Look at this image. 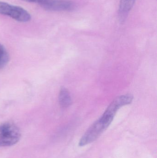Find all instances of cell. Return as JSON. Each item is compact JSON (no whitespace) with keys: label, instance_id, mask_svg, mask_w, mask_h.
Returning a JSON list of instances; mask_svg holds the SVG:
<instances>
[{"label":"cell","instance_id":"8992f818","mask_svg":"<svg viewBox=\"0 0 157 158\" xmlns=\"http://www.w3.org/2000/svg\"><path fill=\"white\" fill-rule=\"evenodd\" d=\"M59 104L61 107L66 108L71 106L72 103L71 95L68 90L65 87H62L59 95Z\"/></svg>","mask_w":157,"mask_h":158},{"label":"cell","instance_id":"3957f363","mask_svg":"<svg viewBox=\"0 0 157 158\" xmlns=\"http://www.w3.org/2000/svg\"><path fill=\"white\" fill-rule=\"evenodd\" d=\"M0 14L9 16L17 21L26 22L31 19L30 14L24 8L0 2Z\"/></svg>","mask_w":157,"mask_h":158},{"label":"cell","instance_id":"6da1fadb","mask_svg":"<svg viewBox=\"0 0 157 158\" xmlns=\"http://www.w3.org/2000/svg\"><path fill=\"white\" fill-rule=\"evenodd\" d=\"M114 117L104 114L92 124L80 139L79 146H84L93 143L106 131L113 121Z\"/></svg>","mask_w":157,"mask_h":158},{"label":"cell","instance_id":"52a82bcc","mask_svg":"<svg viewBox=\"0 0 157 158\" xmlns=\"http://www.w3.org/2000/svg\"><path fill=\"white\" fill-rule=\"evenodd\" d=\"M9 60V54L7 51L4 46L0 44V69L6 66Z\"/></svg>","mask_w":157,"mask_h":158},{"label":"cell","instance_id":"7a4b0ae2","mask_svg":"<svg viewBox=\"0 0 157 158\" xmlns=\"http://www.w3.org/2000/svg\"><path fill=\"white\" fill-rule=\"evenodd\" d=\"M21 137L18 127L12 122L0 124V147H9L18 143Z\"/></svg>","mask_w":157,"mask_h":158},{"label":"cell","instance_id":"5b68a950","mask_svg":"<svg viewBox=\"0 0 157 158\" xmlns=\"http://www.w3.org/2000/svg\"><path fill=\"white\" fill-rule=\"evenodd\" d=\"M42 7L49 11H70L74 8L75 4L68 0H50Z\"/></svg>","mask_w":157,"mask_h":158},{"label":"cell","instance_id":"277c9868","mask_svg":"<svg viewBox=\"0 0 157 158\" xmlns=\"http://www.w3.org/2000/svg\"><path fill=\"white\" fill-rule=\"evenodd\" d=\"M133 98V96L130 94L118 97L110 104L104 113L115 117L117 111L120 108L131 103Z\"/></svg>","mask_w":157,"mask_h":158},{"label":"cell","instance_id":"ba28073f","mask_svg":"<svg viewBox=\"0 0 157 158\" xmlns=\"http://www.w3.org/2000/svg\"><path fill=\"white\" fill-rule=\"evenodd\" d=\"M24 2H28L36 3L40 5L41 6L47 3L49 0H21Z\"/></svg>","mask_w":157,"mask_h":158}]
</instances>
